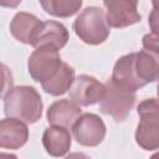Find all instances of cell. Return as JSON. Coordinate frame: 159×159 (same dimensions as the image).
Wrapping results in <instances>:
<instances>
[{
	"instance_id": "cell-10",
	"label": "cell",
	"mask_w": 159,
	"mask_h": 159,
	"mask_svg": "<svg viewBox=\"0 0 159 159\" xmlns=\"http://www.w3.org/2000/svg\"><path fill=\"white\" fill-rule=\"evenodd\" d=\"M135 52L127 53L117 60L112 71V82L127 91L135 92L137 89L144 87L143 83L138 80L134 67Z\"/></svg>"
},
{
	"instance_id": "cell-2",
	"label": "cell",
	"mask_w": 159,
	"mask_h": 159,
	"mask_svg": "<svg viewBox=\"0 0 159 159\" xmlns=\"http://www.w3.org/2000/svg\"><path fill=\"white\" fill-rule=\"evenodd\" d=\"M76 35L87 45H101L109 36V26L107 24L106 12L97 6L83 9L73 22Z\"/></svg>"
},
{
	"instance_id": "cell-13",
	"label": "cell",
	"mask_w": 159,
	"mask_h": 159,
	"mask_svg": "<svg viewBox=\"0 0 159 159\" xmlns=\"http://www.w3.org/2000/svg\"><path fill=\"white\" fill-rule=\"evenodd\" d=\"M71 134L65 127L50 125L42 134V145L46 153L53 158L66 155L71 148Z\"/></svg>"
},
{
	"instance_id": "cell-16",
	"label": "cell",
	"mask_w": 159,
	"mask_h": 159,
	"mask_svg": "<svg viewBox=\"0 0 159 159\" xmlns=\"http://www.w3.org/2000/svg\"><path fill=\"white\" fill-rule=\"evenodd\" d=\"M75 80L76 78H75L73 67H71L68 63L63 62L62 66L60 67V70L57 71V73L52 78H50L48 81L42 83L41 87L46 93L57 97V96H62V94L67 93L71 89Z\"/></svg>"
},
{
	"instance_id": "cell-1",
	"label": "cell",
	"mask_w": 159,
	"mask_h": 159,
	"mask_svg": "<svg viewBox=\"0 0 159 159\" xmlns=\"http://www.w3.org/2000/svg\"><path fill=\"white\" fill-rule=\"evenodd\" d=\"M4 113L6 117L16 118L26 124L36 123L43 109L40 93L31 86H16L9 88L4 96Z\"/></svg>"
},
{
	"instance_id": "cell-11",
	"label": "cell",
	"mask_w": 159,
	"mask_h": 159,
	"mask_svg": "<svg viewBox=\"0 0 159 159\" xmlns=\"http://www.w3.org/2000/svg\"><path fill=\"white\" fill-rule=\"evenodd\" d=\"M29 128L25 122L6 117L0 122V147L2 149H20L27 143Z\"/></svg>"
},
{
	"instance_id": "cell-14",
	"label": "cell",
	"mask_w": 159,
	"mask_h": 159,
	"mask_svg": "<svg viewBox=\"0 0 159 159\" xmlns=\"http://www.w3.org/2000/svg\"><path fill=\"white\" fill-rule=\"evenodd\" d=\"M41 24L42 21L37 16L25 11H20L15 14L10 22V34L15 40L25 45H31L32 39Z\"/></svg>"
},
{
	"instance_id": "cell-17",
	"label": "cell",
	"mask_w": 159,
	"mask_h": 159,
	"mask_svg": "<svg viewBox=\"0 0 159 159\" xmlns=\"http://www.w3.org/2000/svg\"><path fill=\"white\" fill-rule=\"evenodd\" d=\"M41 7L55 17H70L82 7L81 0H40Z\"/></svg>"
},
{
	"instance_id": "cell-21",
	"label": "cell",
	"mask_w": 159,
	"mask_h": 159,
	"mask_svg": "<svg viewBox=\"0 0 159 159\" xmlns=\"http://www.w3.org/2000/svg\"><path fill=\"white\" fill-rule=\"evenodd\" d=\"M149 159H159V150H158L155 154H153V155H152Z\"/></svg>"
},
{
	"instance_id": "cell-4",
	"label": "cell",
	"mask_w": 159,
	"mask_h": 159,
	"mask_svg": "<svg viewBox=\"0 0 159 159\" xmlns=\"http://www.w3.org/2000/svg\"><path fill=\"white\" fill-rule=\"evenodd\" d=\"M104 86L106 93L103 99L99 102L101 113L113 117V119L117 123L124 122L135 104V92L127 91L114 84L112 80H108L104 83Z\"/></svg>"
},
{
	"instance_id": "cell-20",
	"label": "cell",
	"mask_w": 159,
	"mask_h": 159,
	"mask_svg": "<svg viewBox=\"0 0 159 159\" xmlns=\"http://www.w3.org/2000/svg\"><path fill=\"white\" fill-rule=\"evenodd\" d=\"M0 159H17V157L15 154H10V153H0Z\"/></svg>"
},
{
	"instance_id": "cell-9",
	"label": "cell",
	"mask_w": 159,
	"mask_h": 159,
	"mask_svg": "<svg viewBox=\"0 0 159 159\" xmlns=\"http://www.w3.org/2000/svg\"><path fill=\"white\" fill-rule=\"evenodd\" d=\"M70 40V34L66 29V26L58 21L48 20L42 21L40 27L37 29L31 46L37 48H53L56 51H60L63 48Z\"/></svg>"
},
{
	"instance_id": "cell-18",
	"label": "cell",
	"mask_w": 159,
	"mask_h": 159,
	"mask_svg": "<svg viewBox=\"0 0 159 159\" xmlns=\"http://www.w3.org/2000/svg\"><path fill=\"white\" fill-rule=\"evenodd\" d=\"M152 11L148 16V25L150 32L144 35L142 45L145 50L159 52V1H152Z\"/></svg>"
},
{
	"instance_id": "cell-6",
	"label": "cell",
	"mask_w": 159,
	"mask_h": 159,
	"mask_svg": "<svg viewBox=\"0 0 159 159\" xmlns=\"http://www.w3.org/2000/svg\"><path fill=\"white\" fill-rule=\"evenodd\" d=\"M106 124L103 119L94 113L82 114L72 127L76 142L83 147H97L106 137Z\"/></svg>"
},
{
	"instance_id": "cell-22",
	"label": "cell",
	"mask_w": 159,
	"mask_h": 159,
	"mask_svg": "<svg viewBox=\"0 0 159 159\" xmlns=\"http://www.w3.org/2000/svg\"><path fill=\"white\" fill-rule=\"evenodd\" d=\"M157 94H158V99H159V83L157 86Z\"/></svg>"
},
{
	"instance_id": "cell-15",
	"label": "cell",
	"mask_w": 159,
	"mask_h": 159,
	"mask_svg": "<svg viewBox=\"0 0 159 159\" xmlns=\"http://www.w3.org/2000/svg\"><path fill=\"white\" fill-rule=\"evenodd\" d=\"M135 73L143 86L159 80V52L143 48L135 52Z\"/></svg>"
},
{
	"instance_id": "cell-7",
	"label": "cell",
	"mask_w": 159,
	"mask_h": 159,
	"mask_svg": "<svg viewBox=\"0 0 159 159\" xmlns=\"http://www.w3.org/2000/svg\"><path fill=\"white\" fill-rule=\"evenodd\" d=\"M106 93V86L96 77L88 75H80L71 89L68 91L70 99L80 107H88L99 103Z\"/></svg>"
},
{
	"instance_id": "cell-19",
	"label": "cell",
	"mask_w": 159,
	"mask_h": 159,
	"mask_svg": "<svg viewBox=\"0 0 159 159\" xmlns=\"http://www.w3.org/2000/svg\"><path fill=\"white\" fill-rule=\"evenodd\" d=\"M65 159H91V158L82 152H73V153H70Z\"/></svg>"
},
{
	"instance_id": "cell-12",
	"label": "cell",
	"mask_w": 159,
	"mask_h": 159,
	"mask_svg": "<svg viewBox=\"0 0 159 159\" xmlns=\"http://www.w3.org/2000/svg\"><path fill=\"white\" fill-rule=\"evenodd\" d=\"M82 116L80 106L73 103L71 99H60L53 102L47 112L46 118L51 125H60L65 128H72L77 119Z\"/></svg>"
},
{
	"instance_id": "cell-3",
	"label": "cell",
	"mask_w": 159,
	"mask_h": 159,
	"mask_svg": "<svg viewBox=\"0 0 159 159\" xmlns=\"http://www.w3.org/2000/svg\"><path fill=\"white\" fill-rule=\"evenodd\" d=\"M137 112L140 117L135 129V142L144 150L159 149V99L142 101Z\"/></svg>"
},
{
	"instance_id": "cell-8",
	"label": "cell",
	"mask_w": 159,
	"mask_h": 159,
	"mask_svg": "<svg viewBox=\"0 0 159 159\" xmlns=\"http://www.w3.org/2000/svg\"><path fill=\"white\" fill-rule=\"evenodd\" d=\"M103 5L107 10L106 19L109 27L123 29L142 20L137 0H104Z\"/></svg>"
},
{
	"instance_id": "cell-5",
	"label": "cell",
	"mask_w": 159,
	"mask_h": 159,
	"mask_svg": "<svg viewBox=\"0 0 159 159\" xmlns=\"http://www.w3.org/2000/svg\"><path fill=\"white\" fill-rule=\"evenodd\" d=\"M60 52L53 48H37L27 60V71L35 82L45 83L52 78L62 66Z\"/></svg>"
}]
</instances>
